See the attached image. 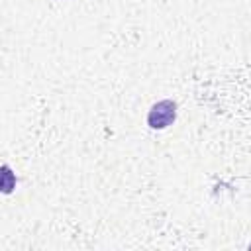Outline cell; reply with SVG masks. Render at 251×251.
<instances>
[{"label": "cell", "instance_id": "cell-2", "mask_svg": "<svg viewBox=\"0 0 251 251\" xmlns=\"http://www.w3.org/2000/svg\"><path fill=\"white\" fill-rule=\"evenodd\" d=\"M4 182H2V188H4V192H10L12 190V184H10V180H12V175H10V167L8 165H4Z\"/></svg>", "mask_w": 251, "mask_h": 251}, {"label": "cell", "instance_id": "cell-1", "mask_svg": "<svg viewBox=\"0 0 251 251\" xmlns=\"http://www.w3.org/2000/svg\"><path fill=\"white\" fill-rule=\"evenodd\" d=\"M176 120V102L171 98L155 102L147 112V126L151 129H165Z\"/></svg>", "mask_w": 251, "mask_h": 251}]
</instances>
